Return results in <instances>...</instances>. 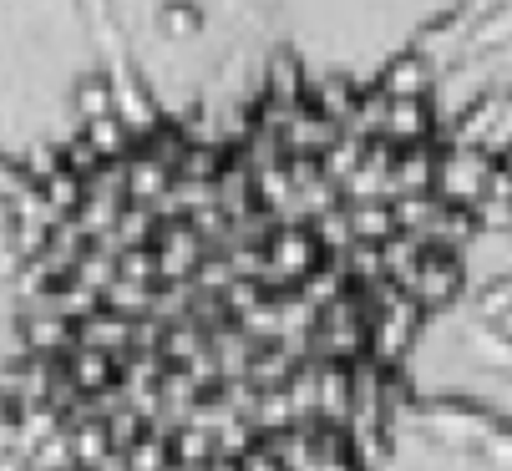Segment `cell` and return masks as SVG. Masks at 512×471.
Returning <instances> with one entry per match:
<instances>
[{
	"instance_id": "1",
	"label": "cell",
	"mask_w": 512,
	"mask_h": 471,
	"mask_svg": "<svg viewBox=\"0 0 512 471\" xmlns=\"http://www.w3.org/2000/svg\"><path fill=\"white\" fill-rule=\"evenodd\" d=\"M416 92L411 51L183 92L117 56L0 147V471H381Z\"/></svg>"
}]
</instances>
